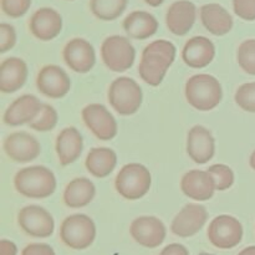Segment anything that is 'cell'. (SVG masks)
<instances>
[{
  "label": "cell",
  "mask_w": 255,
  "mask_h": 255,
  "mask_svg": "<svg viewBox=\"0 0 255 255\" xmlns=\"http://www.w3.org/2000/svg\"><path fill=\"white\" fill-rule=\"evenodd\" d=\"M181 189L189 198L204 202L214 196L216 183L207 171L192 169L182 177Z\"/></svg>",
  "instance_id": "obj_21"
},
{
  "label": "cell",
  "mask_w": 255,
  "mask_h": 255,
  "mask_svg": "<svg viewBox=\"0 0 255 255\" xmlns=\"http://www.w3.org/2000/svg\"><path fill=\"white\" fill-rule=\"evenodd\" d=\"M207 219L208 212L206 207L194 203L186 204L172 221L171 231L179 238H189L203 228Z\"/></svg>",
  "instance_id": "obj_13"
},
{
  "label": "cell",
  "mask_w": 255,
  "mask_h": 255,
  "mask_svg": "<svg viewBox=\"0 0 255 255\" xmlns=\"http://www.w3.org/2000/svg\"><path fill=\"white\" fill-rule=\"evenodd\" d=\"M237 60L243 71L255 76V39H248L239 45Z\"/></svg>",
  "instance_id": "obj_30"
},
{
  "label": "cell",
  "mask_w": 255,
  "mask_h": 255,
  "mask_svg": "<svg viewBox=\"0 0 255 255\" xmlns=\"http://www.w3.org/2000/svg\"><path fill=\"white\" fill-rule=\"evenodd\" d=\"M62 57L67 66L77 74H87L96 64L94 46L81 37L71 39L65 45Z\"/></svg>",
  "instance_id": "obj_14"
},
{
  "label": "cell",
  "mask_w": 255,
  "mask_h": 255,
  "mask_svg": "<svg viewBox=\"0 0 255 255\" xmlns=\"http://www.w3.org/2000/svg\"><path fill=\"white\" fill-rule=\"evenodd\" d=\"M117 164V154L107 147H95L85 161L86 169L96 178H105L114 172Z\"/></svg>",
  "instance_id": "obj_26"
},
{
  "label": "cell",
  "mask_w": 255,
  "mask_h": 255,
  "mask_svg": "<svg viewBox=\"0 0 255 255\" xmlns=\"http://www.w3.org/2000/svg\"><path fill=\"white\" fill-rule=\"evenodd\" d=\"M17 248L12 242L1 239L0 241V255H16Z\"/></svg>",
  "instance_id": "obj_38"
},
{
  "label": "cell",
  "mask_w": 255,
  "mask_h": 255,
  "mask_svg": "<svg viewBox=\"0 0 255 255\" xmlns=\"http://www.w3.org/2000/svg\"><path fill=\"white\" fill-rule=\"evenodd\" d=\"M236 104L247 112H255V82H248L237 90Z\"/></svg>",
  "instance_id": "obj_32"
},
{
  "label": "cell",
  "mask_w": 255,
  "mask_h": 255,
  "mask_svg": "<svg viewBox=\"0 0 255 255\" xmlns=\"http://www.w3.org/2000/svg\"><path fill=\"white\" fill-rule=\"evenodd\" d=\"M27 65L20 57H7L0 64V91L12 94L21 89L27 79Z\"/></svg>",
  "instance_id": "obj_22"
},
{
  "label": "cell",
  "mask_w": 255,
  "mask_h": 255,
  "mask_svg": "<svg viewBox=\"0 0 255 255\" xmlns=\"http://www.w3.org/2000/svg\"><path fill=\"white\" fill-rule=\"evenodd\" d=\"M152 177L148 168L141 163L125 164L115 179L117 193L128 201H137L148 193Z\"/></svg>",
  "instance_id": "obj_4"
},
{
  "label": "cell",
  "mask_w": 255,
  "mask_h": 255,
  "mask_svg": "<svg viewBox=\"0 0 255 255\" xmlns=\"http://www.w3.org/2000/svg\"><path fill=\"white\" fill-rule=\"evenodd\" d=\"M20 228L34 238H49L55 229V222L51 214L40 206H26L17 214Z\"/></svg>",
  "instance_id": "obj_9"
},
{
  "label": "cell",
  "mask_w": 255,
  "mask_h": 255,
  "mask_svg": "<svg viewBox=\"0 0 255 255\" xmlns=\"http://www.w3.org/2000/svg\"><path fill=\"white\" fill-rule=\"evenodd\" d=\"M87 128L101 141L115 138L119 131L117 122L111 112L101 104L87 105L81 112Z\"/></svg>",
  "instance_id": "obj_10"
},
{
  "label": "cell",
  "mask_w": 255,
  "mask_h": 255,
  "mask_svg": "<svg viewBox=\"0 0 255 255\" xmlns=\"http://www.w3.org/2000/svg\"><path fill=\"white\" fill-rule=\"evenodd\" d=\"M187 153L196 163H208L216 153V141L212 132L199 125L192 127L187 136Z\"/></svg>",
  "instance_id": "obj_16"
},
{
  "label": "cell",
  "mask_w": 255,
  "mask_h": 255,
  "mask_svg": "<svg viewBox=\"0 0 255 255\" xmlns=\"http://www.w3.org/2000/svg\"><path fill=\"white\" fill-rule=\"evenodd\" d=\"M96 187L90 179L75 178L70 182L64 191V203L69 208H84L95 198Z\"/></svg>",
  "instance_id": "obj_27"
},
{
  "label": "cell",
  "mask_w": 255,
  "mask_h": 255,
  "mask_svg": "<svg viewBox=\"0 0 255 255\" xmlns=\"http://www.w3.org/2000/svg\"><path fill=\"white\" fill-rule=\"evenodd\" d=\"M128 0H91L90 9L100 20L111 21L124 14Z\"/></svg>",
  "instance_id": "obj_28"
},
{
  "label": "cell",
  "mask_w": 255,
  "mask_h": 255,
  "mask_svg": "<svg viewBox=\"0 0 255 255\" xmlns=\"http://www.w3.org/2000/svg\"><path fill=\"white\" fill-rule=\"evenodd\" d=\"M197 17L196 5L188 0L174 1L166 14V25L172 34L184 36L193 27Z\"/></svg>",
  "instance_id": "obj_19"
},
{
  "label": "cell",
  "mask_w": 255,
  "mask_h": 255,
  "mask_svg": "<svg viewBox=\"0 0 255 255\" xmlns=\"http://www.w3.org/2000/svg\"><path fill=\"white\" fill-rule=\"evenodd\" d=\"M216 183L217 191H227L234 183V173L227 164H213L207 169Z\"/></svg>",
  "instance_id": "obj_31"
},
{
  "label": "cell",
  "mask_w": 255,
  "mask_h": 255,
  "mask_svg": "<svg viewBox=\"0 0 255 255\" xmlns=\"http://www.w3.org/2000/svg\"><path fill=\"white\" fill-rule=\"evenodd\" d=\"M4 151L11 161L17 163H27L40 156L41 146L32 134L25 131L12 132L4 139Z\"/></svg>",
  "instance_id": "obj_11"
},
{
  "label": "cell",
  "mask_w": 255,
  "mask_h": 255,
  "mask_svg": "<svg viewBox=\"0 0 255 255\" xmlns=\"http://www.w3.org/2000/svg\"><path fill=\"white\" fill-rule=\"evenodd\" d=\"M186 99L198 111H211L221 104L223 90L214 76L208 74L194 75L186 82Z\"/></svg>",
  "instance_id": "obj_3"
},
{
  "label": "cell",
  "mask_w": 255,
  "mask_h": 255,
  "mask_svg": "<svg viewBox=\"0 0 255 255\" xmlns=\"http://www.w3.org/2000/svg\"><path fill=\"white\" fill-rule=\"evenodd\" d=\"M60 238L69 248L82 251L94 243L96 238V226L86 214H74L65 218L61 223Z\"/></svg>",
  "instance_id": "obj_6"
},
{
  "label": "cell",
  "mask_w": 255,
  "mask_h": 255,
  "mask_svg": "<svg viewBox=\"0 0 255 255\" xmlns=\"http://www.w3.org/2000/svg\"><path fill=\"white\" fill-rule=\"evenodd\" d=\"M199 255H214V254H209V253H201Z\"/></svg>",
  "instance_id": "obj_42"
},
{
  "label": "cell",
  "mask_w": 255,
  "mask_h": 255,
  "mask_svg": "<svg viewBox=\"0 0 255 255\" xmlns=\"http://www.w3.org/2000/svg\"><path fill=\"white\" fill-rule=\"evenodd\" d=\"M201 20L203 26L216 36L227 35L233 29V17L222 5L212 2L201 7Z\"/></svg>",
  "instance_id": "obj_24"
},
{
  "label": "cell",
  "mask_w": 255,
  "mask_h": 255,
  "mask_svg": "<svg viewBox=\"0 0 255 255\" xmlns=\"http://www.w3.org/2000/svg\"><path fill=\"white\" fill-rule=\"evenodd\" d=\"M101 57L111 71L124 72L133 65L136 50L127 37L112 35L102 42Z\"/></svg>",
  "instance_id": "obj_7"
},
{
  "label": "cell",
  "mask_w": 255,
  "mask_h": 255,
  "mask_svg": "<svg viewBox=\"0 0 255 255\" xmlns=\"http://www.w3.org/2000/svg\"><path fill=\"white\" fill-rule=\"evenodd\" d=\"M132 238L144 248L153 249L161 246L166 239V227L156 217H138L129 227Z\"/></svg>",
  "instance_id": "obj_15"
},
{
  "label": "cell",
  "mask_w": 255,
  "mask_h": 255,
  "mask_svg": "<svg viewBox=\"0 0 255 255\" xmlns=\"http://www.w3.org/2000/svg\"><path fill=\"white\" fill-rule=\"evenodd\" d=\"M41 102L34 95H22L17 97L10 106L7 107L6 111L4 112L2 121L7 126H21V125L34 121L39 115L40 109H41Z\"/></svg>",
  "instance_id": "obj_18"
},
{
  "label": "cell",
  "mask_w": 255,
  "mask_h": 255,
  "mask_svg": "<svg viewBox=\"0 0 255 255\" xmlns=\"http://www.w3.org/2000/svg\"><path fill=\"white\" fill-rule=\"evenodd\" d=\"M21 255H55V252L49 244L34 243L25 247L22 249Z\"/></svg>",
  "instance_id": "obj_36"
},
{
  "label": "cell",
  "mask_w": 255,
  "mask_h": 255,
  "mask_svg": "<svg viewBox=\"0 0 255 255\" xmlns=\"http://www.w3.org/2000/svg\"><path fill=\"white\" fill-rule=\"evenodd\" d=\"M216 46L206 36H193L182 50V59L192 69H204L213 61Z\"/></svg>",
  "instance_id": "obj_20"
},
{
  "label": "cell",
  "mask_w": 255,
  "mask_h": 255,
  "mask_svg": "<svg viewBox=\"0 0 255 255\" xmlns=\"http://www.w3.org/2000/svg\"><path fill=\"white\" fill-rule=\"evenodd\" d=\"M14 187L17 193L26 198L44 199L54 194L56 178L45 166L25 167L15 174Z\"/></svg>",
  "instance_id": "obj_2"
},
{
  "label": "cell",
  "mask_w": 255,
  "mask_h": 255,
  "mask_svg": "<svg viewBox=\"0 0 255 255\" xmlns=\"http://www.w3.org/2000/svg\"><path fill=\"white\" fill-rule=\"evenodd\" d=\"M233 9L241 19L255 20V0H233Z\"/></svg>",
  "instance_id": "obj_35"
},
{
  "label": "cell",
  "mask_w": 255,
  "mask_h": 255,
  "mask_svg": "<svg viewBox=\"0 0 255 255\" xmlns=\"http://www.w3.org/2000/svg\"><path fill=\"white\" fill-rule=\"evenodd\" d=\"M36 87L49 99H62L71 89V80L64 69L57 65H46L40 69L36 77Z\"/></svg>",
  "instance_id": "obj_12"
},
{
  "label": "cell",
  "mask_w": 255,
  "mask_h": 255,
  "mask_svg": "<svg viewBox=\"0 0 255 255\" xmlns=\"http://www.w3.org/2000/svg\"><path fill=\"white\" fill-rule=\"evenodd\" d=\"M57 120H59V116H57L56 110L50 105L42 104L39 115L34 121L30 122L29 127L39 132L51 131L57 125Z\"/></svg>",
  "instance_id": "obj_29"
},
{
  "label": "cell",
  "mask_w": 255,
  "mask_h": 255,
  "mask_svg": "<svg viewBox=\"0 0 255 255\" xmlns=\"http://www.w3.org/2000/svg\"><path fill=\"white\" fill-rule=\"evenodd\" d=\"M107 97L110 105L117 114L129 116L139 110L143 94L139 85L133 79L122 76L112 81L109 87Z\"/></svg>",
  "instance_id": "obj_5"
},
{
  "label": "cell",
  "mask_w": 255,
  "mask_h": 255,
  "mask_svg": "<svg viewBox=\"0 0 255 255\" xmlns=\"http://www.w3.org/2000/svg\"><path fill=\"white\" fill-rule=\"evenodd\" d=\"M16 44V32L12 25L2 22L0 24V52L9 51Z\"/></svg>",
  "instance_id": "obj_34"
},
{
  "label": "cell",
  "mask_w": 255,
  "mask_h": 255,
  "mask_svg": "<svg viewBox=\"0 0 255 255\" xmlns=\"http://www.w3.org/2000/svg\"><path fill=\"white\" fill-rule=\"evenodd\" d=\"M29 29L36 39L50 41L61 32L62 17L52 7H41L30 17Z\"/></svg>",
  "instance_id": "obj_17"
},
{
  "label": "cell",
  "mask_w": 255,
  "mask_h": 255,
  "mask_svg": "<svg viewBox=\"0 0 255 255\" xmlns=\"http://www.w3.org/2000/svg\"><path fill=\"white\" fill-rule=\"evenodd\" d=\"M56 153L61 166H69L80 158L84 148V139L79 129L66 127L56 138Z\"/></svg>",
  "instance_id": "obj_23"
},
{
  "label": "cell",
  "mask_w": 255,
  "mask_h": 255,
  "mask_svg": "<svg viewBox=\"0 0 255 255\" xmlns=\"http://www.w3.org/2000/svg\"><path fill=\"white\" fill-rule=\"evenodd\" d=\"M124 30L131 39L146 40L158 30V21L147 11H133L124 20Z\"/></svg>",
  "instance_id": "obj_25"
},
{
  "label": "cell",
  "mask_w": 255,
  "mask_h": 255,
  "mask_svg": "<svg viewBox=\"0 0 255 255\" xmlns=\"http://www.w3.org/2000/svg\"><path fill=\"white\" fill-rule=\"evenodd\" d=\"M30 6H31V0H1L2 12L12 19L24 16Z\"/></svg>",
  "instance_id": "obj_33"
},
{
  "label": "cell",
  "mask_w": 255,
  "mask_h": 255,
  "mask_svg": "<svg viewBox=\"0 0 255 255\" xmlns=\"http://www.w3.org/2000/svg\"><path fill=\"white\" fill-rule=\"evenodd\" d=\"M249 163H251V167L255 171V151L252 153L251 159H249Z\"/></svg>",
  "instance_id": "obj_41"
},
{
  "label": "cell",
  "mask_w": 255,
  "mask_h": 255,
  "mask_svg": "<svg viewBox=\"0 0 255 255\" xmlns=\"http://www.w3.org/2000/svg\"><path fill=\"white\" fill-rule=\"evenodd\" d=\"M238 255H255V246L243 249Z\"/></svg>",
  "instance_id": "obj_39"
},
{
  "label": "cell",
  "mask_w": 255,
  "mask_h": 255,
  "mask_svg": "<svg viewBox=\"0 0 255 255\" xmlns=\"http://www.w3.org/2000/svg\"><path fill=\"white\" fill-rule=\"evenodd\" d=\"M176 46L167 40H156L142 51L138 74L149 86H159L176 59Z\"/></svg>",
  "instance_id": "obj_1"
},
{
  "label": "cell",
  "mask_w": 255,
  "mask_h": 255,
  "mask_svg": "<svg viewBox=\"0 0 255 255\" xmlns=\"http://www.w3.org/2000/svg\"><path fill=\"white\" fill-rule=\"evenodd\" d=\"M207 236L216 248L232 249L242 242L243 226L233 216L222 214L211 222Z\"/></svg>",
  "instance_id": "obj_8"
},
{
  "label": "cell",
  "mask_w": 255,
  "mask_h": 255,
  "mask_svg": "<svg viewBox=\"0 0 255 255\" xmlns=\"http://www.w3.org/2000/svg\"><path fill=\"white\" fill-rule=\"evenodd\" d=\"M159 255H189V253H188V249H187L184 246L173 243L167 246L166 248H163V251L161 252V254Z\"/></svg>",
  "instance_id": "obj_37"
},
{
  "label": "cell",
  "mask_w": 255,
  "mask_h": 255,
  "mask_svg": "<svg viewBox=\"0 0 255 255\" xmlns=\"http://www.w3.org/2000/svg\"><path fill=\"white\" fill-rule=\"evenodd\" d=\"M164 0H144V2H146V4H148L149 6H152V7L159 6V5H162V2Z\"/></svg>",
  "instance_id": "obj_40"
}]
</instances>
